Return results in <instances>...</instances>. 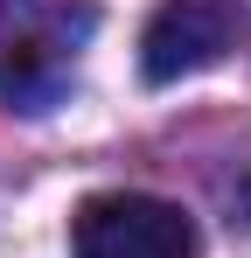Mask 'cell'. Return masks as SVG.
Returning <instances> with one entry per match:
<instances>
[{"label": "cell", "instance_id": "cell-3", "mask_svg": "<svg viewBox=\"0 0 251 258\" xmlns=\"http://www.w3.org/2000/svg\"><path fill=\"white\" fill-rule=\"evenodd\" d=\"M237 42V0H161L147 35H140V70L154 84L216 70Z\"/></svg>", "mask_w": 251, "mask_h": 258}, {"label": "cell", "instance_id": "cell-1", "mask_svg": "<svg viewBox=\"0 0 251 258\" xmlns=\"http://www.w3.org/2000/svg\"><path fill=\"white\" fill-rule=\"evenodd\" d=\"M91 21H98L91 0H0V98L28 112L56 98Z\"/></svg>", "mask_w": 251, "mask_h": 258}, {"label": "cell", "instance_id": "cell-2", "mask_svg": "<svg viewBox=\"0 0 251 258\" xmlns=\"http://www.w3.org/2000/svg\"><path fill=\"white\" fill-rule=\"evenodd\" d=\"M196 223L161 196H91L70 223V258H196Z\"/></svg>", "mask_w": 251, "mask_h": 258}]
</instances>
